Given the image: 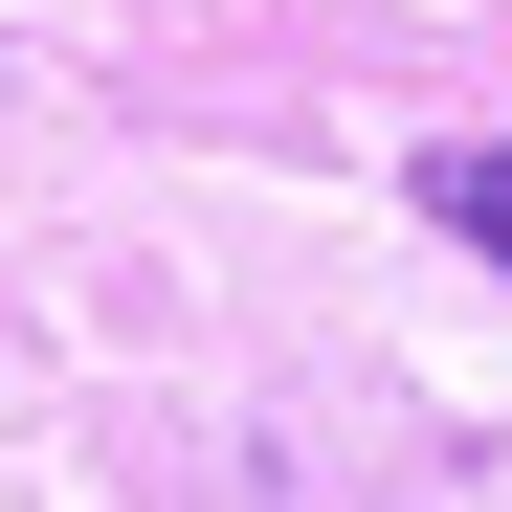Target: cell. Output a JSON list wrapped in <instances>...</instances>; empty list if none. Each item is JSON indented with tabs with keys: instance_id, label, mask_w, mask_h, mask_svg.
I'll return each mask as SVG.
<instances>
[{
	"instance_id": "cell-1",
	"label": "cell",
	"mask_w": 512,
	"mask_h": 512,
	"mask_svg": "<svg viewBox=\"0 0 512 512\" xmlns=\"http://www.w3.org/2000/svg\"><path fill=\"white\" fill-rule=\"evenodd\" d=\"M423 223H446L468 268H512V134H446V156H423Z\"/></svg>"
}]
</instances>
